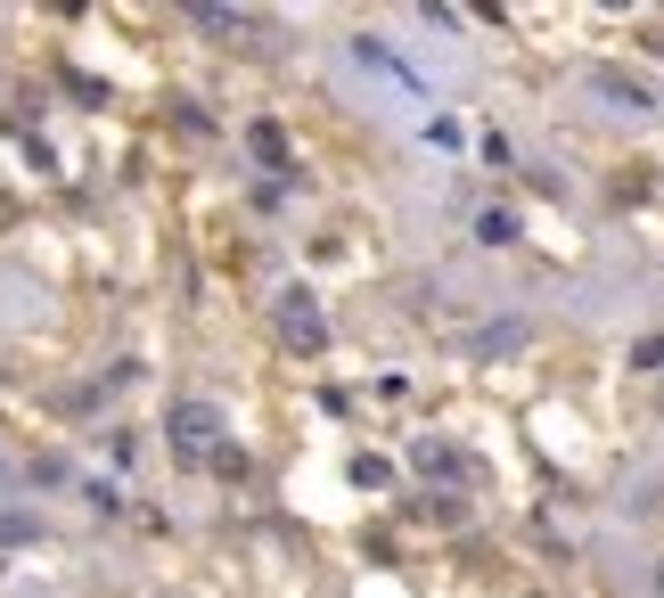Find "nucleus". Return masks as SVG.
I'll return each instance as SVG.
<instances>
[{
	"label": "nucleus",
	"mask_w": 664,
	"mask_h": 598,
	"mask_svg": "<svg viewBox=\"0 0 664 598\" xmlns=\"http://www.w3.org/2000/svg\"><path fill=\"white\" fill-rule=\"evenodd\" d=\"M164 443H173L181 460H214L222 451V410L214 402H173L164 410Z\"/></svg>",
	"instance_id": "obj_1"
},
{
	"label": "nucleus",
	"mask_w": 664,
	"mask_h": 598,
	"mask_svg": "<svg viewBox=\"0 0 664 598\" xmlns=\"http://www.w3.org/2000/svg\"><path fill=\"white\" fill-rule=\"evenodd\" d=\"M279 337H287V344H304V353H320V344H328L320 303H313V296H279Z\"/></svg>",
	"instance_id": "obj_2"
},
{
	"label": "nucleus",
	"mask_w": 664,
	"mask_h": 598,
	"mask_svg": "<svg viewBox=\"0 0 664 598\" xmlns=\"http://www.w3.org/2000/svg\"><path fill=\"white\" fill-rule=\"evenodd\" d=\"M410 467H419V476H468L451 443H419V451H410Z\"/></svg>",
	"instance_id": "obj_3"
},
{
	"label": "nucleus",
	"mask_w": 664,
	"mask_h": 598,
	"mask_svg": "<svg viewBox=\"0 0 664 598\" xmlns=\"http://www.w3.org/2000/svg\"><path fill=\"white\" fill-rule=\"evenodd\" d=\"M246 148H255V156H263V164H279V156H287V140H279V132H272V123H255V132H246Z\"/></svg>",
	"instance_id": "obj_4"
},
{
	"label": "nucleus",
	"mask_w": 664,
	"mask_h": 598,
	"mask_svg": "<svg viewBox=\"0 0 664 598\" xmlns=\"http://www.w3.org/2000/svg\"><path fill=\"white\" fill-rule=\"evenodd\" d=\"M476 238H484V246H509L517 221H509V214H484V221H476Z\"/></svg>",
	"instance_id": "obj_5"
}]
</instances>
